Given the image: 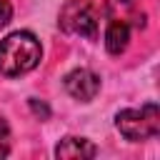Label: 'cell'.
<instances>
[{
	"label": "cell",
	"instance_id": "cell-1",
	"mask_svg": "<svg viewBox=\"0 0 160 160\" xmlns=\"http://www.w3.org/2000/svg\"><path fill=\"white\" fill-rule=\"evenodd\" d=\"M42 60V48L35 32L30 30H15L0 40V75L5 78H20L30 70H35Z\"/></svg>",
	"mask_w": 160,
	"mask_h": 160
},
{
	"label": "cell",
	"instance_id": "cell-6",
	"mask_svg": "<svg viewBox=\"0 0 160 160\" xmlns=\"http://www.w3.org/2000/svg\"><path fill=\"white\" fill-rule=\"evenodd\" d=\"M130 42V25L125 20H112L105 30V48L110 55H120Z\"/></svg>",
	"mask_w": 160,
	"mask_h": 160
},
{
	"label": "cell",
	"instance_id": "cell-8",
	"mask_svg": "<svg viewBox=\"0 0 160 160\" xmlns=\"http://www.w3.org/2000/svg\"><path fill=\"white\" fill-rule=\"evenodd\" d=\"M12 20V5L10 0H0V28H5Z\"/></svg>",
	"mask_w": 160,
	"mask_h": 160
},
{
	"label": "cell",
	"instance_id": "cell-10",
	"mask_svg": "<svg viewBox=\"0 0 160 160\" xmlns=\"http://www.w3.org/2000/svg\"><path fill=\"white\" fill-rule=\"evenodd\" d=\"M10 155V148L8 145H0V158H8Z\"/></svg>",
	"mask_w": 160,
	"mask_h": 160
},
{
	"label": "cell",
	"instance_id": "cell-4",
	"mask_svg": "<svg viewBox=\"0 0 160 160\" xmlns=\"http://www.w3.org/2000/svg\"><path fill=\"white\" fill-rule=\"evenodd\" d=\"M65 90L70 98H75L80 102H90L100 92V78L88 68H75L65 75Z\"/></svg>",
	"mask_w": 160,
	"mask_h": 160
},
{
	"label": "cell",
	"instance_id": "cell-2",
	"mask_svg": "<svg viewBox=\"0 0 160 160\" xmlns=\"http://www.w3.org/2000/svg\"><path fill=\"white\" fill-rule=\"evenodd\" d=\"M115 128L130 142L150 140L160 132V108L155 102H145L140 108H125L115 112Z\"/></svg>",
	"mask_w": 160,
	"mask_h": 160
},
{
	"label": "cell",
	"instance_id": "cell-3",
	"mask_svg": "<svg viewBox=\"0 0 160 160\" xmlns=\"http://www.w3.org/2000/svg\"><path fill=\"white\" fill-rule=\"evenodd\" d=\"M58 25L70 32V35H80V38H95L98 35V15L95 8L88 0H68L60 10Z\"/></svg>",
	"mask_w": 160,
	"mask_h": 160
},
{
	"label": "cell",
	"instance_id": "cell-7",
	"mask_svg": "<svg viewBox=\"0 0 160 160\" xmlns=\"http://www.w3.org/2000/svg\"><path fill=\"white\" fill-rule=\"evenodd\" d=\"M30 110H32L40 120H48V118H50V108H48L42 100H38V98H30Z\"/></svg>",
	"mask_w": 160,
	"mask_h": 160
},
{
	"label": "cell",
	"instance_id": "cell-9",
	"mask_svg": "<svg viewBox=\"0 0 160 160\" xmlns=\"http://www.w3.org/2000/svg\"><path fill=\"white\" fill-rule=\"evenodd\" d=\"M8 135H10V125H8L5 118H0V140H5Z\"/></svg>",
	"mask_w": 160,
	"mask_h": 160
},
{
	"label": "cell",
	"instance_id": "cell-5",
	"mask_svg": "<svg viewBox=\"0 0 160 160\" xmlns=\"http://www.w3.org/2000/svg\"><path fill=\"white\" fill-rule=\"evenodd\" d=\"M95 155H98V148L88 138H75V135L62 138L55 148V158L60 160H82V158H95Z\"/></svg>",
	"mask_w": 160,
	"mask_h": 160
}]
</instances>
